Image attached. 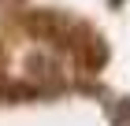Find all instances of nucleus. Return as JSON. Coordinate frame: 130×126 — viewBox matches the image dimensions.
Returning a JSON list of instances; mask_svg holds the SVG:
<instances>
[{
	"mask_svg": "<svg viewBox=\"0 0 130 126\" xmlns=\"http://www.w3.org/2000/svg\"><path fill=\"white\" fill-rule=\"evenodd\" d=\"M26 30H30L37 41H52L60 48H82L86 41H78V26L63 15V11H30L26 15Z\"/></svg>",
	"mask_w": 130,
	"mask_h": 126,
	"instance_id": "nucleus-1",
	"label": "nucleus"
},
{
	"mask_svg": "<svg viewBox=\"0 0 130 126\" xmlns=\"http://www.w3.org/2000/svg\"><path fill=\"white\" fill-rule=\"evenodd\" d=\"M26 70H30V78H37V82H60V67H56L52 56H30L26 59Z\"/></svg>",
	"mask_w": 130,
	"mask_h": 126,
	"instance_id": "nucleus-2",
	"label": "nucleus"
}]
</instances>
